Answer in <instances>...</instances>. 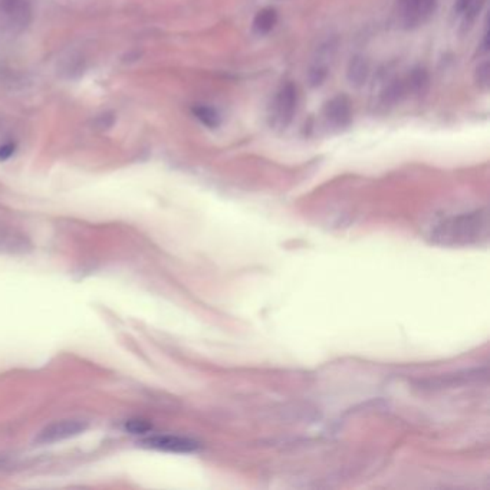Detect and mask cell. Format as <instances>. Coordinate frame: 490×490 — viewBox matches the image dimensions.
<instances>
[{
  "mask_svg": "<svg viewBox=\"0 0 490 490\" xmlns=\"http://www.w3.org/2000/svg\"><path fill=\"white\" fill-rule=\"evenodd\" d=\"M297 103H298L297 88L292 84L283 85L278 91L272 104V114H271L272 125L276 128L285 129L290 124L293 114H295L297 111Z\"/></svg>",
  "mask_w": 490,
  "mask_h": 490,
  "instance_id": "3957f363",
  "label": "cell"
},
{
  "mask_svg": "<svg viewBox=\"0 0 490 490\" xmlns=\"http://www.w3.org/2000/svg\"><path fill=\"white\" fill-rule=\"evenodd\" d=\"M193 114L203 125H206L209 128H217L220 124V115L217 114L216 110H213L210 107H205V105L194 107Z\"/></svg>",
  "mask_w": 490,
  "mask_h": 490,
  "instance_id": "8fae6325",
  "label": "cell"
},
{
  "mask_svg": "<svg viewBox=\"0 0 490 490\" xmlns=\"http://www.w3.org/2000/svg\"><path fill=\"white\" fill-rule=\"evenodd\" d=\"M325 121L333 128L342 129L347 128L351 122V104L345 96H337L331 100L323 108Z\"/></svg>",
  "mask_w": 490,
  "mask_h": 490,
  "instance_id": "52a82bcc",
  "label": "cell"
},
{
  "mask_svg": "<svg viewBox=\"0 0 490 490\" xmlns=\"http://www.w3.org/2000/svg\"><path fill=\"white\" fill-rule=\"evenodd\" d=\"M437 0H397V16L401 27L410 30L423 26L433 16Z\"/></svg>",
  "mask_w": 490,
  "mask_h": 490,
  "instance_id": "7a4b0ae2",
  "label": "cell"
},
{
  "mask_svg": "<svg viewBox=\"0 0 490 490\" xmlns=\"http://www.w3.org/2000/svg\"><path fill=\"white\" fill-rule=\"evenodd\" d=\"M489 221L486 212L475 210L450 216L440 220L433 228L430 238L446 246H468L487 240Z\"/></svg>",
  "mask_w": 490,
  "mask_h": 490,
  "instance_id": "6da1fadb",
  "label": "cell"
},
{
  "mask_svg": "<svg viewBox=\"0 0 490 490\" xmlns=\"http://www.w3.org/2000/svg\"><path fill=\"white\" fill-rule=\"evenodd\" d=\"M278 22V13L272 8L259 11L253 19V30L257 35H266L275 27Z\"/></svg>",
  "mask_w": 490,
  "mask_h": 490,
  "instance_id": "ba28073f",
  "label": "cell"
},
{
  "mask_svg": "<svg viewBox=\"0 0 490 490\" xmlns=\"http://www.w3.org/2000/svg\"><path fill=\"white\" fill-rule=\"evenodd\" d=\"M477 84L483 88H487V85H489V65H487V62L477 68Z\"/></svg>",
  "mask_w": 490,
  "mask_h": 490,
  "instance_id": "4fadbf2b",
  "label": "cell"
},
{
  "mask_svg": "<svg viewBox=\"0 0 490 490\" xmlns=\"http://www.w3.org/2000/svg\"><path fill=\"white\" fill-rule=\"evenodd\" d=\"M15 153V144H5L0 146V161H5L9 157H12V154Z\"/></svg>",
  "mask_w": 490,
  "mask_h": 490,
  "instance_id": "5bb4252c",
  "label": "cell"
},
{
  "mask_svg": "<svg viewBox=\"0 0 490 490\" xmlns=\"http://www.w3.org/2000/svg\"><path fill=\"white\" fill-rule=\"evenodd\" d=\"M368 72H370V67L368 62L361 58V56H355L348 67V79L352 85L355 86H361L366 84L367 78H368Z\"/></svg>",
  "mask_w": 490,
  "mask_h": 490,
  "instance_id": "9c48e42d",
  "label": "cell"
},
{
  "mask_svg": "<svg viewBox=\"0 0 490 490\" xmlns=\"http://www.w3.org/2000/svg\"><path fill=\"white\" fill-rule=\"evenodd\" d=\"M486 0H456V13L460 15L465 23H472L482 12Z\"/></svg>",
  "mask_w": 490,
  "mask_h": 490,
  "instance_id": "30bf717a",
  "label": "cell"
},
{
  "mask_svg": "<svg viewBox=\"0 0 490 490\" xmlns=\"http://www.w3.org/2000/svg\"><path fill=\"white\" fill-rule=\"evenodd\" d=\"M86 427L88 424L84 420H77V418L58 420L39 432V434L35 439V443L38 444L58 443L62 440L79 436L81 433L86 430Z\"/></svg>",
  "mask_w": 490,
  "mask_h": 490,
  "instance_id": "5b68a950",
  "label": "cell"
},
{
  "mask_svg": "<svg viewBox=\"0 0 490 490\" xmlns=\"http://www.w3.org/2000/svg\"><path fill=\"white\" fill-rule=\"evenodd\" d=\"M32 20L29 0H0V23L12 32L25 30Z\"/></svg>",
  "mask_w": 490,
  "mask_h": 490,
  "instance_id": "277c9868",
  "label": "cell"
},
{
  "mask_svg": "<svg viewBox=\"0 0 490 490\" xmlns=\"http://www.w3.org/2000/svg\"><path fill=\"white\" fill-rule=\"evenodd\" d=\"M125 430L133 434H146L151 430V424L144 420H129L125 423Z\"/></svg>",
  "mask_w": 490,
  "mask_h": 490,
  "instance_id": "7c38bea8",
  "label": "cell"
},
{
  "mask_svg": "<svg viewBox=\"0 0 490 490\" xmlns=\"http://www.w3.org/2000/svg\"><path fill=\"white\" fill-rule=\"evenodd\" d=\"M144 447L161 450V451H172V453H193L199 450V443L181 436H172V434H158L147 437L141 441Z\"/></svg>",
  "mask_w": 490,
  "mask_h": 490,
  "instance_id": "8992f818",
  "label": "cell"
}]
</instances>
